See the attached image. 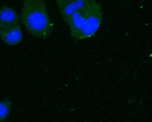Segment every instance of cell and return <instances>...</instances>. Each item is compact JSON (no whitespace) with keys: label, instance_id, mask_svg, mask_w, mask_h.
Wrapping results in <instances>:
<instances>
[{"label":"cell","instance_id":"obj_1","mask_svg":"<svg viewBox=\"0 0 152 122\" xmlns=\"http://www.w3.org/2000/svg\"><path fill=\"white\" fill-rule=\"evenodd\" d=\"M19 18L27 31L35 37L46 38L53 31V25L44 0L24 1Z\"/></svg>","mask_w":152,"mask_h":122},{"label":"cell","instance_id":"obj_2","mask_svg":"<svg viewBox=\"0 0 152 122\" xmlns=\"http://www.w3.org/2000/svg\"><path fill=\"white\" fill-rule=\"evenodd\" d=\"M100 4L95 0H89L86 5L71 16L66 24L69 26L71 34L73 37L76 39L89 15Z\"/></svg>","mask_w":152,"mask_h":122},{"label":"cell","instance_id":"obj_3","mask_svg":"<svg viewBox=\"0 0 152 122\" xmlns=\"http://www.w3.org/2000/svg\"><path fill=\"white\" fill-rule=\"evenodd\" d=\"M102 17L103 12L101 4L89 15L76 39L83 40L94 36L101 25Z\"/></svg>","mask_w":152,"mask_h":122},{"label":"cell","instance_id":"obj_4","mask_svg":"<svg viewBox=\"0 0 152 122\" xmlns=\"http://www.w3.org/2000/svg\"><path fill=\"white\" fill-rule=\"evenodd\" d=\"M89 1V0H57L56 1L61 16L66 24L75 12L86 5Z\"/></svg>","mask_w":152,"mask_h":122},{"label":"cell","instance_id":"obj_5","mask_svg":"<svg viewBox=\"0 0 152 122\" xmlns=\"http://www.w3.org/2000/svg\"><path fill=\"white\" fill-rule=\"evenodd\" d=\"M0 37L4 43L9 46L17 45L23 38V33L20 24L0 30Z\"/></svg>","mask_w":152,"mask_h":122},{"label":"cell","instance_id":"obj_6","mask_svg":"<svg viewBox=\"0 0 152 122\" xmlns=\"http://www.w3.org/2000/svg\"><path fill=\"white\" fill-rule=\"evenodd\" d=\"M20 18L11 8L4 5L0 8V30L20 24Z\"/></svg>","mask_w":152,"mask_h":122},{"label":"cell","instance_id":"obj_7","mask_svg":"<svg viewBox=\"0 0 152 122\" xmlns=\"http://www.w3.org/2000/svg\"><path fill=\"white\" fill-rule=\"evenodd\" d=\"M12 105V101L9 98L0 101V122L4 121L9 115Z\"/></svg>","mask_w":152,"mask_h":122},{"label":"cell","instance_id":"obj_8","mask_svg":"<svg viewBox=\"0 0 152 122\" xmlns=\"http://www.w3.org/2000/svg\"><path fill=\"white\" fill-rule=\"evenodd\" d=\"M76 109L75 108H71L70 109H69V111H74Z\"/></svg>","mask_w":152,"mask_h":122},{"label":"cell","instance_id":"obj_9","mask_svg":"<svg viewBox=\"0 0 152 122\" xmlns=\"http://www.w3.org/2000/svg\"><path fill=\"white\" fill-rule=\"evenodd\" d=\"M75 80H78V78L77 77L76 78H75Z\"/></svg>","mask_w":152,"mask_h":122},{"label":"cell","instance_id":"obj_10","mask_svg":"<svg viewBox=\"0 0 152 122\" xmlns=\"http://www.w3.org/2000/svg\"><path fill=\"white\" fill-rule=\"evenodd\" d=\"M65 86L66 87H67V86H68V84H66L65 85Z\"/></svg>","mask_w":152,"mask_h":122}]
</instances>
